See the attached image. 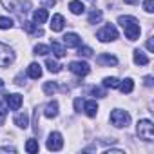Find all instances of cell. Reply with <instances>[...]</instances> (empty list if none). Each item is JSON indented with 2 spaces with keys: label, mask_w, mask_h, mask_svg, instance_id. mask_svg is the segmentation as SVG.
I'll list each match as a JSON object with an SVG mask.
<instances>
[{
  "label": "cell",
  "mask_w": 154,
  "mask_h": 154,
  "mask_svg": "<svg viewBox=\"0 0 154 154\" xmlns=\"http://www.w3.org/2000/svg\"><path fill=\"white\" fill-rule=\"evenodd\" d=\"M56 91H58V85H56L54 82H45V84H44V93H45L47 96H53Z\"/></svg>",
  "instance_id": "obj_23"
},
{
  "label": "cell",
  "mask_w": 154,
  "mask_h": 154,
  "mask_svg": "<svg viewBox=\"0 0 154 154\" xmlns=\"http://www.w3.org/2000/svg\"><path fill=\"white\" fill-rule=\"evenodd\" d=\"M102 20V11L100 9H93L91 15H89V24H96Z\"/></svg>",
  "instance_id": "obj_26"
},
{
  "label": "cell",
  "mask_w": 154,
  "mask_h": 154,
  "mask_svg": "<svg viewBox=\"0 0 154 154\" xmlns=\"http://www.w3.org/2000/svg\"><path fill=\"white\" fill-rule=\"evenodd\" d=\"M45 65H47V69H49L51 72H54V74L62 71V65H60L58 62H54V60H51V58H47V60H45Z\"/></svg>",
  "instance_id": "obj_22"
},
{
  "label": "cell",
  "mask_w": 154,
  "mask_h": 154,
  "mask_svg": "<svg viewBox=\"0 0 154 154\" xmlns=\"http://www.w3.org/2000/svg\"><path fill=\"white\" fill-rule=\"evenodd\" d=\"M27 74H29V78H33V80H38L40 76H42V65L33 62V63L27 67Z\"/></svg>",
  "instance_id": "obj_13"
},
{
  "label": "cell",
  "mask_w": 154,
  "mask_h": 154,
  "mask_svg": "<svg viewBox=\"0 0 154 154\" xmlns=\"http://www.w3.org/2000/svg\"><path fill=\"white\" fill-rule=\"evenodd\" d=\"M96 38H98L100 42H112V40L118 38V31H116V27H114L112 24H105V26L96 33Z\"/></svg>",
  "instance_id": "obj_3"
},
{
  "label": "cell",
  "mask_w": 154,
  "mask_h": 154,
  "mask_svg": "<svg viewBox=\"0 0 154 154\" xmlns=\"http://www.w3.org/2000/svg\"><path fill=\"white\" fill-rule=\"evenodd\" d=\"M93 94H94L96 98H103V96H105V91L100 89V87H93Z\"/></svg>",
  "instance_id": "obj_31"
},
{
  "label": "cell",
  "mask_w": 154,
  "mask_h": 154,
  "mask_svg": "<svg viewBox=\"0 0 154 154\" xmlns=\"http://www.w3.org/2000/svg\"><path fill=\"white\" fill-rule=\"evenodd\" d=\"M82 107H84V102H82V98H76V100H74V109L78 111V112H82Z\"/></svg>",
  "instance_id": "obj_32"
},
{
  "label": "cell",
  "mask_w": 154,
  "mask_h": 154,
  "mask_svg": "<svg viewBox=\"0 0 154 154\" xmlns=\"http://www.w3.org/2000/svg\"><path fill=\"white\" fill-rule=\"evenodd\" d=\"M0 89H4V82H2V78H0Z\"/></svg>",
  "instance_id": "obj_37"
},
{
  "label": "cell",
  "mask_w": 154,
  "mask_h": 154,
  "mask_svg": "<svg viewBox=\"0 0 154 154\" xmlns=\"http://www.w3.org/2000/svg\"><path fill=\"white\" fill-rule=\"evenodd\" d=\"M13 27V20L8 17H0V29H11Z\"/></svg>",
  "instance_id": "obj_27"
},
{
  "label": "cell",
  "mask_w": 154,
  "mask_h": 154,
  "mask_svg": "<svg viewBox=\"0 0 154 154\" xmlns=\"http://www.w3.org/2000/svg\"><path fill=\"white\" fill-rule=\"evenodd\" d=\"M47 18H49V13H47V9H44V8H40V9H36L35 13H33V20H35V24H45L47 22Z\"/></svg>",
  "instance_id": "obj_11"
},
{
  "label": "cell",
  "mask_w": 154,
  "mask_h": 154,
  "mask_svg": "<svg viewBox=\"0 0 154 154\" xmlns=\"http://www.w3.org/2000/svg\"><path fill=\"white\" fill-rule=\"evenodd\" d=\"M44 114H45L47 118H56V116H58V102H49V103L45 105Z\"/></svg>",
  "instance_id": "obj_16"
},
{
  "label": "cell",
  "mask_w": 154,
  "mask_h": 154,
  "mask_svg": "<svg viewBox=\"0 0 154 154\" xmlns=\"http://www.w3.org/2000/svg\"><path fill=\"white\" fill-rule=\"evenodd\" d=\"M38 149H40V147H38V141H36L35 138H31V140L26 141V150H27V152L33 154V152H38Z\"/></svg>",
  "instance_id": "obj_24"
},
{
  "label": "cell",
  "mask_w": 154,
  "mask_h": 154,
  "mask_svg": "<svg viewBox=\"0 0 154 154\" xmlns=\"http://www.w3.org/2000/svg\"><path fill=\"white\" fill-rule=\"evenodd\" d=\"M138 0H125V4H136Z\"/></svg>",
  "instance_id": "obj_36"
},
{
  "label": "cell",
  "mask_w": 154,
  "mask_h": 154,
  "mask_svg": "<svg viewBox=\"0 0 154 154\" xmlns=\"http://www.w3.org/2000/svg\"><path fill=\"white\" fill-rule=\"evenodd\" d=\"M150 60H149V56L143 53V51H140V49H136L134 51V63L136 65H147Z\"/></svg>",
  "instance_id": "obj_17"
},
{
  "label": "cell",
  "mask_w": 154,
  "mask_h": 154,
  "mask_svg": "<svg viewBox=\"0 0 154 154\" xmlns=\"http://www.w3.org/2000/svg\"><path fill=\"white\" fill-rule=\"evenodd\" d=\"M63 24H65V20H63V17L62 15H53V18H51V29L54 31V33H60L62 29H63Z\"/></svg>",
  "instance_id": "obj_12"
},
{
  "label": "cell",
  "mask_w": 154,
  "mask_h": 154,
  "mask_svg": "<svg viewBox=\"0 0 154 154\" xmlns=\"http://www.w3.org/2000/svg\"><path fill=\"white\" fill-rule=\"evenodd\" d=\"M147 49H149L150 53L154 51V42H152V38H149V40H147Z\"/></svg>",
  "instance_id": "obj_33"
},
{
  "label": "cell",
  "mask_w": 154,
  "mask_h": 154,
  "mask_svg": "<svg viewBox=\"0 0 154 154\" xmlns=\"http://www.w3.org/2000/svg\"><path fill=\"white\" fill-rule=\"evenodd\" d=\"M84 111H85V114H87L89 118H94L96 112H98V103H96L94 100H89V102L84 103Z\"/></svg>",
  "instance_id": "obj_14"
},
{
  "label": "cell",
  "mask_w": 154,
  "mask_h": 154,
  "mask_svg": "<svg viewBox=\"0 0 154 154\" xmlns=\"http://www.w3.org/2000/svg\"><path fill=\"white\" fill-rule=\"evenodd\" d=\"M78 54L84 56V58H91V56H93V49H91V47H80V49H78Z\"/></svg>",
  "instance_id": "obj_29"
},
{
  "label": "cell",
  "mask_w": 154,
  "mask_h": 154,
  "mask_svg": "<svg viewBox=\"0 0 154 154\" xmlns=\"http://www.w3.org/2000/svg\"><path fill=\"white\" fill-rule=\"evenodd\" d=\"M136 131H138L141 140H145V141H152L154 140V125H152L150 120H140Z\"/></svg>",
  "instance_id": "obj_2"
},
{
  "label": "cell",
  "mask_w": 154,
  "mask_h": 154,
  "mask_svg": "<svg viewBox=\"0 0 154 154\" xmlns=\"http://www.w3.org/2000/svg\"><path fill=\"white\" fill-rule=\"evenodd\" d=\"M69 9H71V13H74V15H82L84 13V4L80 2V0H72V2H69Z\"/></svg>",
  "instance_id": "obj_19"
},
{
  "label": "cell",
  "mask_w": 154,
  "mask_h": 154,
  "mask_svg": "<svg viewBox=\"0 0 154 154\" xmlns=\"http://www.w3.org/2000/svg\"><path fill=\"white\" fill-rule=\"evenodd\" d=\"M49 49L54 53L56 58H63V56H65V49H63L58 42H51V47H49Z\"/></svg>",
  "instance_id": "obj_20"
},
{
  "label": "cell",
  "mask_w": 154,
  "mask_h": 154,
  "mask_svg": "<svg viewBox=\"0 0 154 154\" xmlns=\"http://www.w3.org/2000/svg\"><path fill=\"white\" fill-rule=\"evenodd\" d=\"M24 29H26L29 35H42V29L35 27V24H33V22H24Z\"/></svg>",
  "instance_id": "obj_25"
},
{
  "label": "cell",
  "mask_w": 154,
  "mask_h": 154,
  "mask_svg": "<svg viewBox=\"0 0 154 154\" xmlns=\"http://www.w3.org/2000/svg\"><path fill=\"white\" fill-rule=\"evenodd\" d=\"M111 122H112V125H116V127H127L129 122H131V116H129L127 111L116 109V111L111 112Z\"/></svg>",
  "instance_id": "obj_5"
},
{
  "label": "cell",
  "mask_w": 154,
  "mask_h": 154,
  "mask_svg": "<svg viewBox=\"0 0 154 154\" xmlns=\"http://www.w3.org/2000/svg\"><path fill=\"white\" fill-rule=\"evenodd\" d=\"M69 71L74 72L76 76H87L89 71H91V67H89V63H85V62H71V63H69Z\"/></svg>",
  "instance_id": "obj_6"
},
{
  "label": "cell",
  "mask_w": 154,
  "mask_h": 154,
  "mask_svg": "<svg viewBox=\"0 0 154 154\" xmlns=\"http://www.w3.org/2000/svg\"><path fill=\"white\" fill-rule=\"evenodd\" d=\"M143 9L147 13H152L154 11V0H145V2H143Z\"/></svg>",
  "instance_id": "obj_30"
},
{
  "label": "cell",
  "mask_w": 154,
  "mask_h": 154,
  "mask_svg": "<svg viewBox=\"0 0 154 154\" xmlns=\"http://www.w3.org/2000/svg\"><path fill=\"white\" fill-rule=\"evenodd\" d=\"M118 85H120V80L114 78V76H107L103 80V87H107V89H116Z\"/></svg>",
  "instance_id": "obj_21"
},
{
  "label": "cell",
  "mask_w": 154,
  "mask_h": 154,
  "mask_svg": "<svg viewBox=\"0 0 154 154\" xmlns=\"http://www.w3.org/2000/svg\"><path fill=\"white\" fill-rule=\"evenodd\" d=\"M120 91L123 93V94H129V93H132V89H134V82H132V78H125L123 82H120Z\"/></svg>",
  "instance_id": "obj_18"
},
{
  "label": "cell",
  "mask_w": 154,
  "mask_h": 154,
  "mask_svg": "<svg viewBox=\"0 0 154 154\" xmlns=\"http://www.w3.org/2000/svg\"><path fill=\"white\" fill-rule=\"evenodd\" d=\"M6 112H8V109H6V105H4L2 102H0V116H4Z\"/></svg>",
  "instance_id": "obj_34"
},
{
  "label": "cell",
  "mask_w": 154,
  "mask_h": 154,
  "mask_svg": "<svg viewBox=\"0 0 154 154\" xmlns=\"http://www.w3.org/2000/svg\"><path fill=\"white\" fill-rule=\"evenodd\" d=\"M6 103L9 105L11 111H18L22 105V96L20 94H6Z\"/></svg>",
  "instance_id": "obj_9"
},
{
  "label": "cell",
  "mask_w": 154,
  "mask_h": 154,
  "mask_svg": "<svg viewBox=\"0 0 154 154\" xmlns=\"http://www.w3.org/2000/svg\"><path fill=\"white\" fill-rule=\"evenodd\" d=\"M62 147H63L62 134H60V132H51L49 138H47V149H49V150H60Z\"/></svg>",
  "instance_id": "obj_7"
},
{
  "label": "cell",
  "mask_w": 154,
  "mask_h": 154,
  "mask_svg": "<svg viewBox=\"0 0 154 154\" xmlns=\"http://www.w3.org/2000/svg\"><path fill=\"white\" fill-rule=\"evenodd\" d=\"M118 24L123 27L125 36H127L131 42L138 40L141 29H140V24H138V20H136L134 17H129V15H125V17H118Z\"/></svg>",
  "instance_id": "obj_1"
},
{
  "label": "cell",
  "mask_w": 154,
  "mask_h": 154,
  "mask_svg": "<svg viewBox=\"0 0 154 154\" xmlns=\"http://www.w3.org/2000/svg\"><path fill=\"white\" fill-rule=\"evenodd\" d=\"M51 49L47 47V45H42V44H38V45H35V54H40V56H45L47 53H49Z\"/></svg>",
  "instance_id": "obj_28"
},
{
  "label": "cell",
  "mask_w": 154,
  "mask_h": 154,
  "mask_svg": "<svg viewBox=\"0 0 154 154\" xmlns=\"http://www.w3.org/2000/svg\"><path fill=\"white\" fill-rule=\"evenodd\" d=\"M63 44L67 47H80L82 45V38L76 33H67V35H63Z\"/></svg>",
  "instance_id": "obj_8"
},
{
  "label": "cell",
  "mask_w": 154,
  "mask_h": 154,
  "mask_svg": "<svg viewBox=\"0 0 154 154\" xmlns=\"http://www.w3.org/2000/svg\"><path fill=\"white\" fill-rule=\"evenodd\" d=\"M145 85H147V87L152 85V76H145Z\"/></svg>",
  "instance_id": "obj_35"
},
{
  "label": "cell",
  "mask_w": 154,
  "mask_h": 154,
  "mask_svg": "<svg viewBox=\"0 0 154 154\" xmlns=\"http://www.w3.org/2000/svg\"><path fill=\"white\" fill-rule=\"evenodd\" d=\"M96 63L98 65H116L118 63V58L116 56H112V54H107V53H102L98 58H96Z\"/></svg>",
  "instance_id": "obj_10"
},
{
  "label": "cell",
  "mask_w": 154,
  "mask_h": 154,
  "mask_svg": "<svg viewBox=\"0 0 154 154\" xmlns=\"http://www.w3.org/2000/svg\"><path fill=\"white\" fill-rule=\"evenodd\" d=\"M15 125L20 127V129H27V125H29V116H27V112H18V114H15Z\"/></svg>",
  "instance_id": "obj_15"
},
{
  "label": "cell",
  "mask_w": 154,
  "mask_h": 154,
  "mask_svg": "<svg viewBox=\"0 0 154 154\" xmlns=\"http://www.w3.org/2000/svg\"><path fill=\"white\" fill-rule=\"evenodd\" d=\"M15 62V53L9 45L0 42V67H8L9 63Z\"/></svg>",
  "instance_id": "obj_4"
}]
</instances>
